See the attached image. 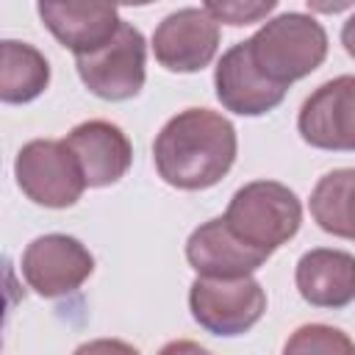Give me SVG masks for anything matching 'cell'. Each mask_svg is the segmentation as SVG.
Masks as SVG:
<instances>
[{
  "label": "cell",
  "instance_id": "1",
  "mask_svg": "<svg viewBox=\"0 0 355 355\" xmlns=\"http://www.w3.org/2000/svg\"><path fill=\"white\" fill-rule=\"evenodd\" d=\"M236 128L211 108H186L166 119L153 141V161L164 183L183 191L216 186L233 166Z\"/></svg>",
  "mask_w": 355,
  "mask_h": 355
},
{
  "label": "cell",
  "instance_id": "2",
  "mask_svg": "<svg viewBox=\"0 0 355 355\" xmlns=\"http://www.w3.org/2000/svg\"><path fill=\"white\" fill-rule=\"evenodd\" d=\"M244 50L255 72L277 89L308 78L327 58V33L316 17L302 11H286L266 19L250 39Z\"/></svg>",
  "mask_w": 355,
  "mask_h": 355
},
{
  "label": "cell",
  "instance_id": "3",
  "mask_svg": "<svg viewBox=\"0 0 355 355\" xmlns=\"http://www.w3.org/2000/svg\"><path fill=\"white\" fill-rule=\"evenodd\" d=\"M222 219L247 247L272 255L297 236L302 225V202L277 180H252L236 189Z\"/></svg>",
  "mask_w": 355,
  "mask_h": 355
},
{
  "label": "cell",
  "instance_id": "4",
  "mask_svg": "<svg viewBox=\"0 0 355 355\" xmlns=\"http://www.w3.org/2000/svg\"><path fill=\"white\" fill-rule=\"evenodd\" d=\"M22 194L44 208H69L86 191V178L64 139H33L14 158Z\"/></svg>",
  "mask_w": 355,
  "mask_h": 355
},
{
  "label": "cell",
  "instance_id": "5",
  "mask_svg": "<svg viewBox=\"0 0 355 355\" xmlns=\"http://www.w3.org/2000/svg\"><path fill=\"white\" fill-rule=\"evenodd\" d=\"M75 69L94 97L108 103L130 100L147 80V42L139 28L122 19L111 42L94 53L75 55Z\"/></svg>",
  "mask_w": 355,
  "mask_h": 355
},
{
  "label": "cell",
  "instance_id": "6",
  "mask_svg": "<svg viewBox=\"0 0 355 355\" xmlns=\"http://www.w3.org/2000/svg\"><path fill=\"white\" fill-rule=\"evenodd\" d=\"M189 311L194 322L222 338L244 336L252 330L266 311V291L250 277H194L189 288Z\"/></svg>",
  "mask_w": 355,
  "mask_h": 355
},
{
  "label": "cell",
  "instance_id": "7",
  "mask_svg": "<svg viewBox=\"0 0 355 355\" xmlns=\"http://www.w3.org/2000/svg\"><path fill=\"white\" fill-rule=\"evenodd\" d=\"M22 277L44 300L78 291L94 272V255L67 233H44L22 252Z\"/></svg>",
  "mask_w": 355,
  "mask_h": 355
},
{
  "label": "cell",
  "instance_id": "8",
  "mask_svg": "<svg viewBox=\"0 0 355 355\" xmlns=\"http://www.w3.org/2000/svg\"><path fill=\"white\" fill-rule=\"evenodd\" d=\"M305 144L330 153H355V75H338L313 89L297 114Z\"/></svg>",
  "mask_w": 355,
  "mask_h": 355
},
{
  "label": "cell",
  "instance_id": "9",
  "mask_svg": "<svg viewBox=\"0 0 355 355\" xmlns=\"http://www.w3.org/2000/svg\"><path fill=\"white\" fill-rule=\"evenodd\" d=\"M219 50V22L200 6L166 14L153 33V55L169 72H200Z\"/></svg>",
  "mask_w": 355,
  "mask_h": 355
},
{
  "label": "cell",
  "instance_id": "10",
  "mask_svg": "<svg viewBox=\"0 0 355 355\" xmlns=\"http://www.w3.org/2000/svg\"><path fill=\"white\" fill-rule=\"evenodd\" d=\"M67 147L80 164L89 189H105L122 180L133 161L128 133L108 119H89L67 133Z\"/></svg>",
  "mask_w": 355,
  "mask_h": 355
},
{
  "label": "cell",
  "instance_id": "11",
  "mask_svg": "<svg viewBox=\"0 0 355 355\" xmlns=\"http://www.w3.org/2000/svg\"><path fill=\"white\" fill-rule=\"evenodd\" d=\"M186 261L197 272V277H250L255 269H261L269 255L247 247L222 216L202 222L191 230L186 241Z\"/></svg>",
  "mask_w": 355,
  "mask_h": 355
},
{
  "label": "cell",
  "instance_id": "12",
  "mask_svg": "<svg viewBox=\"0 0 355 355\" xmlns=\"http://www.w3.org/2000/svg\"><path fill=\"white\" fill-rule=\"evenodd\" d=\"M214 89H216V100L222 103V108H227L239 116L269 114L286 97V89L272 86L269 80H263L255 72V67L250 64V55L244 50V42H236L216 61Z\"/></svg>",
  "mask_w": 355,
  "mask_h": 355
},
{
  "label": "cell",
  "instance_id": "13",
  "mask_svg": "<svg viewBox=\"0 0 355 355\" xmlns=\"http://www.w3.org/2000/svg\"><path fill=\"white\" fill-rule=\"evenodd\" d=\"M294 283L300 297L313 308H347L355 302V255L330 247L308 250L297 261Z\"/></svg>",
  "mask_w": 355,
  "mask_h": 355
},
{
  "label": "cell",
  "instance_id": "14",
  "mask_svg": "<svg viewBox=\"0 0 355 355\" xmlns=\"http://www.w3.org/2000/svg\"><path fill=\"white\" fill-rule=\"evenodd\" d=\"M36 11L44 28L75 55L100 50L122 25L119 11L100 3H39Z\"/></svg>",
  "mask_w": 355,
  "mask_h": 355
},
{
  "label": "cell",
  "instance_id": "15",
  "mask_svg": "<svg viewBox=\"0 0 355 355\" xmlns=\"http://www.w3.org/2000/svg\"><path fill=\"white\" fill-rule=\"evenodd\" d=\"M0 100L22 105L36 100L50 83L47 58L28 42L6 39L0 44Z\"/></svg>",
  "mask_w": 355,
  "mask_h": 355
},
{
  "label": "cell",
  "instance_id": "16",
  "mask_svg": "<svg viewBox=\"0 0 355 355\" xmlns=\"http://www.w3.org/2000/svg\"><path fill=\"white\" fill-rule=\"evenodd\" d=\"M313 222L338 239L355 241V169H333L311 191Z\"/></svg>",
  "mask_w": 355,
  "mask_h": 355
},
{
  "label": "cell",
  "instance_id": "17",
  "mask_svg": "<svg viewBox=\"0 0 355 355\" xmlns=\"http://www.w3.org/2000/svg\"><path fill=\"white\" fill-rule=\"evenodd\" d=\"M283 355H355V341L333 324L313 322L297 327L286 338Z\"/></svg>",
  "mask_w": 355,
  "mask_h": 355
},
{
  "label": "cell",
  "instance_id": "18",
  "mask_svg": "<svg viewBox=\"0 0 355 355\" xmlns=\"http://www.w3.org/2000/svg\"><path fill=\"white\" fill-rule=\"evenodd\" d=\"M216 22H225V25H233V28H241V25H252V22H261L266 19L277 3L275 0H261V3H250V0H222V3H205L202 6Z\"/></svg>",
  "mask_w": 355,
  "mask_h": 355
},
{
  "label": "cell",
  "instance_id": "19",
  "mask_svg": "<svg viewBox=\"0 0 355 355\" xmlns=\"http://www.w3.org/2000/svg\"><path fill=\"white\" fill-rule=\"evenodd\" d=\"M72 355H141V352L133 344L119 341V338H94V341L80 344Z\"/></svg>",
  "mask_w": 355,
  "mask_h": 355
},
{
  "label": "cell",
  "instance_id": "20",
  "mask_svg": "<svg viewBox=\"0 0 355 355\" xmlns=\"http://www.w3.org/2000/svg\"><path fill=\"white\" fill-rule=\"evenodd\" d=\"M158 355H211L205 347H200L197 341H189V338H178V341H169L158 349Z\"/></svg>",
  "mask_w": 355,
  "mask_h": 355
},
{
  "label": "cell",
  "instance_id": "21",
  "mask_svg": "<svg viewBox=\"0 0 355 355\" xmlns=\"http://www.w3.org/2000/svg\"><path fill=\"white\" fill-rule=\"evenodd\" d=\"M341 44L349 58H355V14L341 25Z\"/></svg>",
  "mask_w": 355,
  "mask_h": 355
}]
</instances>
